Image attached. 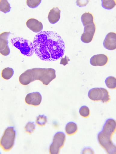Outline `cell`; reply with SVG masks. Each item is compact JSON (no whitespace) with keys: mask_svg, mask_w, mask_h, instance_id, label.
Returning a JSON list of instances; mask_svg holds the SVG:
<instances>
[{"mask_svg":"<svg viewBox=\"0 0 116 154\" xmlns=\"http://www.w3.org/2000/svg\"><path fill=\"white\" fill-rule=\"evenodd\" d=\"M47 122V118L44 115H39L36 118V123L39 126H45Z\"/></svg>","mask_w":116,"mask_h":154,"instance_id":"22","label":"cell"},{"mask_svg":"<svg viewBox=\"0 0 116 154\" xmlns=\"http://www.w3.org/2000/svg\"><path fill=\"white\" fill-rule=\"evenodd\" d=\"M10 34V32H5L0 35V52L2 55L4 56H8L10 53L8 41Z\"/></svg>","mask_w":116,"mask_h":154,"instance_id":"9","label":"cell"},{"mask_svg":"<svg viewBox=\"0 0 116 154\" xmlns=\"http://www.w3.org/2000/svg\"><path fill=\"white\" fill-rule=\"evenodd\" d=\"M105 48L109 50H114L116 48V34L111 32L106 36L103 42Z\"/></svg>","mask_w":116,"mask_h":154,"instance_id":"11","label":"cell"},{"mask_svg":"<svg viewBox=\"0 0 116 154\" xmlns=\"http://www.w3.org/2000/svg\"><path fill=\"white\" fill-rule=\"evenodd\" d=\"M105 83L108 88L115 89L116 88V79L114 77H108L106 79Z\"/></svg>","mask_w":116,"mask_h":154,"instance_id":"19","label":"cell"},{"mask_svg":"<svg viewBox=\"0 0 116 154\" xmlns=\"http://www.w3.org/2000/svg\"><path fill=\"white\" fill-rule=\"evenodd\" d=\"M88 96L91 100L95 101H101L103 103H107L111 100L109 93L107 89L102 88L90 89Z\"/></svg>","mask_w":116,"mask_h":154,"instance_id":"5","label":"cell"},{"mask_svg":"<svg viewBox=\"0 0 116 154\" xmlns=\"http://www.w3.org/2000/svg\"><path fill=\"white\" fill-rule=\"evenodd\" d=\"M41 1H27L26 3L30 8H35L37 7L41 3Z\"/></svg>","mask_w":116,"mask_h":154,"instance_id":"25","label":"cell"},{"mask_svg":"<svg viewBox=\"0 0 116 154\" xmlns=\"http://www.w3.org/2000/svg\"><path fill=\"white\" fill-rule=\"evenodd\" d=\"M56 78V71L53 69L35 68L24 72L20 76L19 80L24 86L36 80L40 81L44 85L47 86Z\"/></svg>","mask_w":116,"mask_h":154,"instance_id":"2","label":"cell"},{"mask_svg":"<svg viewBox=\"0 0 116 154\" xmlns=\"http://www.w3.org/2000/svg\"><path fill=\"white\" fill-rule=\"evenodd\" d=\"M108 57L105 54H101L93 56L90 59V63L94 66H103L108 62Z\"/></svg>","mask_w":116,"mask_h":154,"instance_id":"12","label":"cell"},{"mask_svg":"<svg viewBox=\"0 0 116 154\" xmlns=\"http://www.w3.org/2000/svg\"><path fill=\"white\" fill-rule=\"evenodd\" d=\"M66 140L65 134L61 132L57 133L54 136L53 142L49 148L50 154H59L61 149L62 148Z\"/></svg>","mask_w":116,"mask_h":154,"instance_id":"7","label":"cell"},{"mask_svg":"<svg viewBox=\"0 0 116 154\" xmlns=\"http://www.w3.org/2000/svg\"><path fill=\"white\" fill-rule=\"evenodd\" d=\"M26 24L28 28L35 33L41 31L43 29V25L42 22L36 19H29Z\"/></svg>","mask_w":116,"mask_h":154,"instance_id":"13","label":"cell"},{"mask_svg":"<svg viewBox=\"0 0 116 154\" xmlns=\"http://www.w3.org/2000/svg\"><path fill=\"white\" fill-rule=\"evenodd\" d=\"M70 61V59H69L68 57L65 56L64 58H61L60 62V64H62L65 66L68 64L69 61Z\"/></svg>","mask_w":116,"mask_h":154,"instance_id":"26","label":"cell"},{"mask_svg":"<svg viewBox=\"0 0 116 154\" xmlns=\"http://www.w3.org/2000/svg\"><path fill=\"white\" fill-rule=\"evenodd\" d=\"M61 17V11L58 7H54L49 12L48 19L51 24H54L59 20Z\"/></svg>","mask_w":116,"mask_h":154,"instance_id":"15","label":"cell"},{"mask_svg":"<svg viewBox=\"0 0 116 154\" xmlns=\"http://www.w3.org/2000/svg\"><path fill=\"white\" fill-rule=\"evenodd\" d=\"M16 131L14 128L10 127L6 129L1 140V147L5 151L11 150L14 145Z\"/></svg>","mask_w":116,"mask_h":154,"instance_id":"4","label":"cell"},{"mask_svg":"<svg viewBox=\"0 0 116 154\" xmlns=\"http://www.w3.org/2000/svg\"><path fill=\"white\" fill-rule=\"evenodd\" d=\"M116 121L112 119H108L103 126L102 131L106 134L112 137L116 131Z\"/></svg>","mask_w":116,"mask_h":154,"instance_id":"14","label":"cell"},{"mask_svg":"<svg viewBox=\"0 0 116 154\" xmlns=\"http://www.w3.org/2000/svg\"><path fill=\"white\" fill-rule=\"evenodd\" d=\"M96 31L95 23L88 25L85 26L84 31L81 36L83 43H88L92 41Z\"/></svg>","mask_w":116,"mask_h":154,"instance_id":"8","label":"cell"},{"mask_svg":"<svg viewBox=\"0 0 116 154\" xmlns=\"http://www.w3.org/2000/svg\"><path fill=\"white\" fill-rule=\"evenodd\" d=\"M42 100L41 94L37 92L28 94L26 96L25 99V102L27 104L34 106L39 105Z\"/></svg>","mask_w":116,"mask_h":154,"instance_id":"10","label":"cell"},{"mask_svg":"<svg viewBox=\"0 0 116 154\" xmlns=\"http://www.w3.org/2000/svg\"><path fill=\"white\" fill-rule=\"evenodd\" d=\"M102 6L104 8L107 9H111L116 6L115 1H102Z\"/></svg>","mask_w":116,"mask_h":154,"instance_id":"21","label":"cell"},{"mask_svg":"<svg viewBox=\"0 0 116 154\" xmlns=\"http://www.w3.org/2000/svg\"><path fill=\"white\" fill-rule=\"evenodd\" d=\"M11 42L12 45L24 56L30 57L33 55L34 52L33 45L28 40L16 37L11 39Z\"/></svg>","mask_w":116,"mask_h":154,"instance_id":"3","label":"cell"},{"mask_svg":"<svg viewBox=\"0 0 116 154\" xmlns=\"http://www.w3.org/2000/svg\"><path fill=\"white\" fill-rule=\"evenodd\" d=\"M78 131V127L76 124L73 122L68 123L66 126L65 131L67 134L72 135L74 134Z\"/></svg>","mask_w":116,"mask_h":154,"instance_id":"17","label":"cell"},{"mask_svg":"<svg viewBox=\"0 0 116 154\" xmlns=\"http://www.w3.org/2000/svg\"><path fill=\"white\" fill-rule=\"evenodd\" d=\"M34 51L42 60L55 61L62 57L65 51V45L61 36L56 32L44 31L34 37Z\"/></svg>","mask_w":116,"mask_h":154,"instance_id":"1","label":"cell"},{"mask_svg":"<svg viewBox=\"0 0 116 154\" xmlns=\"http://www.w3.org/2000/svg\"><path fill=\"white\" fill-rule=\"evenodd\" d=\"M14 74L13 69L10 68H6L2 70L1 76L5 80H9L13 76Z\"/></svg>","mask_w":116,"mask_h":154,"instance_id":"18","label":"cell"},{"mask_svg":"<svg viewBox=\"0 0 116 154\" xmlns=\"http://www.w3.org/2000/svg\"><path fill=\"white\" fill-rule=\"evenodd\" d=\"M112 138V137L106 134L102 131L99 134L98 136L99 143L108 154L116 153V146L113 143Z\"/></svg>","mask_w":116,"mask_h":154,"instance_id":"6","label":"cell"},{"mask_svg":"<svg viewBox=\"0 0 116 154\" xmlns=\"http://www.w3.org/2000/svg\"><path fill=\"white\" fill-rule=\"evenodd\" d=\"M36 126L34 122H29L27 123L24 128L26 132L31 135L35 130Z\"/></svg>","mask_w":116,"mask_h":154,"instance_id":"24","label":"cell"},{"mask_svg":"<svg viewBox=\"0 0 116 154\" xmlns=\"http://www.w3.org/2000/svg\"><path fill=\"white\" fill-rule=\"evenodd\" d=\"M80 115L83 118H87L90 115V111L89 108L86 106H83L80 109Z\"/></svg>","mask_w":116,"mask_h":154,"instance_id":"23","label":"cell"},{"mask_svg":"<svg viewBox=\"0 0 116 154\" xmlns=\"http://www.w3.org/2000/svg\"><path fill=\"white\" fill-rule=\"evenodd\" d=\"M81 20L84 26L94 23L92 14L89 12H86L81 16Z\"/></svg>","mask_w":116,"mask_h":154,"instance_id":"16","label":"cell"},{"mask_svg":"<svg viewBox=\"0 0 116 154\" xmlns=\"http://www.w3.org/2000/svg\"><path fill=\"white\" fill-rule=\"evenodd\" d=\"M11 7L9 2L7 1H1L0 2V9L1 11L7 13L11 11Z\"/></svg>","mask_w":116,"mask_h":154,"instance_id":"20","label":"cell"}]
</instances>
